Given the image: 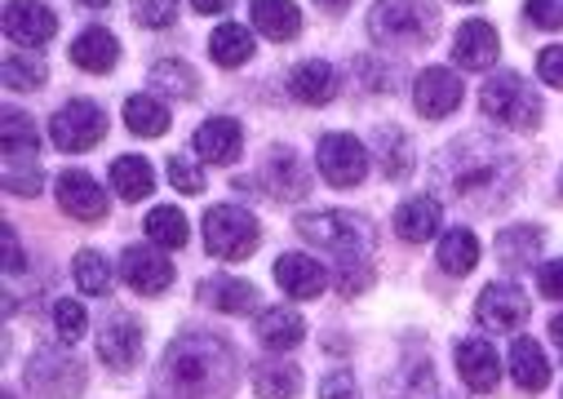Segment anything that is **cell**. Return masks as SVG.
Here are the masks:
<instances>
[{
	"mask_svg": "<svg viewBox=\"0 0 563 399\" xmlns=\"http://www.w3.org/2000/svg\"><path fill=\"white\" fill-rule=\"evenodd\" d=\"M435 187L444 196H453L457 204L475 209V213H497L519 191V160L497 138L471 133V138H462V143H453V147L440 152V160H435Z\"/></svg>",
	"mask_w": 563,
	"mask_h": 399,
	"instance_id": "obj_1",
	"label": "cell"
},
{
	"mask_svg": "<svg viewBox=\"0 0 563 399\" xmlns=\"http://www.w3.org/2000/svg\"><path fill=\"white\" fill-rule=\"evenodd\" d=\"M161 381L174 399H222L235 381V351L218 333H183L165 346Z\"/></svg>",
	"mask_w": 563,
	"mask_h": 399,
	"instance_id": "obj_2",
	"label": "cell"
},
{
	"mask_svg": "<svg viewBox=\"0 0 563 399\" xmlns=\"http://www.w3.org/2000/svg\"><path fill=\"white\" fill-rule=\"evenodd\" d=\"M435 10L427 0H377L368 14V32L386 49H417L435 36Z\"/></svg>",
	"mask_w": 563,
	"mask_h": 399,
	"instance_id": "obj_3",
	"label": "cell"
},
{
	"mask_svg": "<svg viewBox=\"0 0 563 399\" xmlns=\"http://www.w3.org/2000/svg\"><path fill=\"white\" fill-rule=\"evenodd\" d=\"M298 235L316 248H329L338 257H368L373 248V226L368 218H355V213H302L298 218Z\"/></svg>",
	"mask_w": 563,
	"mask_h": 399,
	"instance_id": "obj_4",
	"label": "cell"
},
{
	"mask_svg": "<svg viewBox=\"0 0 563 399\" xmlns=\"http://www.w3.org/2000/svg\"><path fill=\"white\" fill-rule=\"evenodd\" d=\"M479 107L488 120L506 124V129H537L541 124V98L532 93V85L515 71H497L484 89H479Z\"/></svg>",
	"mask_w": 563,
	"mask_h": 399,
	"instance_id": "obj_5",
	"label": "cell"
},
{
	"mask_svg": "<svg viewBox=\"0 0 563 399\" xmlns=\"http://www.w3.org/2000/svg\"><path fill=\"white\" fill-rule=\"evenodd\" d=\"M262 244V226L240 204H213L205 213V248L222 262H240Z\"/></svg>",
	"mask_w": 563,
	"mask_h": 399,
	"instance_id": "obj_6",
	"label": "cell"
},
{
	"mask_svg": "<svg viewBox=\"0 0 563 399\" xmlns=\"http://www.w3.org/2000/svg\"><path fill=\"white\" fill-rule=\"evenodd\" d=\"M102 133H107V115H102V107H93V102H85V98L58 107L54 120H49V138H54V147H58V152H71V156L98 147V143H102Z\"/></svg>",
	"mask_w": 563,
	"mask_h": 399,
	"instance_id": "obj_7",
	"label": "cell"
},
{
	"mask_svg": "<svg viewBox=\"0 0 563 399\" xmlns=\"http://www.w3.org/2000/svg\"><path fill=\"white\" fill-rule=\"evenodd\" d=\"M27 381H32V390H41L45 399H76L80 386H85V368H80V359L67 355L63 346H49V351L32 355Z\"/></svg>",
	"mask_w": 563,
	"mask_h": 399,
	"instance_id": "obj_8",
	"label": "cell"
},
{
	"mask_svg": "<svg viewBox=\"0 0 563 399\" xmlns=\"http://www.w3.org/2000/svg\"><path fill=\"white\" fill-rule=\"evenodd\" d=\"M316 165H320L329 187H360L368 178V152L360 138H351V133H329L320 143Z\"/></svg>",
	"mask_w": 563,
	"mask_h": 399,
	"instance_id": "obj_9",
	"label": "cell"
},
{
	"mask_svg": "<svg viewBox=\"0 0 563 399\" xmlns=\"http://www.w3.org/2000/svg\"><path fill=\"white\" fill-rule=\"evenodd\" d=\"M120 271H124V285L133 293H147V298H156L174 285V266L156 244H129L120 257Z\"/></svg>",
	"mask_w": 563,
	"mask_h": 399,
	"instance_id": "obj_10",
	"label": "cell"
},
{
	"mask_svg": "<svg viewBox=\"0 0 563 399\" xmlns=\"http://www.w3.org/2000/svg\"><path fill=\"white\" fill-rule=\"evenodd\" d=\"M5 36L23 49H41L58 36V14L41 0H10L5 5Z\"/></svg>",
	"mask_w": 563,
	"mask_h": 399,
	"instance_id": "obj_11",
	"label": "cell"
},
{
	"mask_svg": "<svg viewBox=\"0 0 563 399\" xmlns=\"http://www.w3.org/2000/svg\"><path fill=\"white\" fill-rule=\"evenodd\" d=\"M98 355H102L107 368H120V373L133 368L137 355H143V324H137L133 315H124V311H111L98 329Z\"/></svg>",
	"mask_w": 563,
	"mask_h": 399,
	"instance_id": "obj_12",
	"label": "cell"
},
{
	"mask_svg": "<svg viewBox=\"0 0 563 399\" xmlns=\"http://www.w3.org/2000/svg\"><path fill=\"white\" fill-rule=\"evenodd\" d=\"M528 293L519 285H488L479 293V307H475V320L488 329V333H515L523 320H528Z\"/></svg>",
	"mask_w": 563,
	"mask_h": 399,
	"instance_id": "obj_13",
	"label": "cell"
},
{
	"mask_svg": "<svg viewBox=\"0 0 563 399\" xmlns=\"http://www.w3.org/2000/svg\"><path fill=\"white\" fill-rule=\"evenodd\" d=\"M412 107L427 120H444L462 107V80L449 67H427L412 85Z\"/></svg>",
	"mask_w": 563,
	"mask_h": 399,
	"instance_id": "obj_14",
	"label": "cell"
},
{
	"mask_svg": "<svg viewBox=\"0 0 563 399\" xmlns=\"http://www.w3.org/2000/svg\"><path fill=\"white\" fill-rule=\"evenodd\" d=\"M262 178H266L271 196H279V200H307V191H311V174H307L302 156L289 152V147H271L266 152Z\"/></svg>",
	"mask_w": 563,
	"mask_h": 399,
	"instance_id": "obj_15",
	"label": "cell"
},
{
	"mask_svg": "<svg viewBox=\"0 0 563 399\" xmlns=\"http://www.w3.org/2000/svg\"><path fill=\"white\" fill-rule=\"evenodd\" d=\"M54 191H58V209H63L67 218H76V222H102V218H107V196H102V187H98L89 174H80V169L63 174Z\"/></svg>",
	"mask_w": 563,
	"mask_h": 399,
	"instance_id": "obj_16",
	"label": "cell"
},
{
	"mask_svg": "<svg viewBox=\"0 0 563 399\" xmlns=\"http://www.w3.org/2000/svg\"><path fill=\"white\" fill-rule=\"evenodd\" d=\"M275 285L289 298H320L329 285V271L311 253H285V257H275Z\"/></svg>",
	"mask_w": 563,
	"mask_h": 399,
	"instance_id": "obj_17",
	"label": "cell"
},
{
	"mask_svg": "<svg viewBox=\"0 0 563 399\" xmlns=\"http://www.w3.org/2000/svg\"><path fill=\"white\" fill-rule=\"evenodd\" d=\"M497 54H501V41H497V32H493L484 19L462 23V32L453 36V58H457V67H466V71L493 67Z\"/></svg>",
	"mask_w": 563,
	"mask_h": 399,
	"instance_id": "obj_18",
	"label": "cell"
},
{
	"mask_svg": "<svg viewBox=\"0 0 563 399\" xmlns=\"http://www.w3.org/2000/svg\"><path fill=\"white\" fill-rule=\"evenodd\" d=\"M289 89H294V98H298V102H307V107H324V102H333V98H338V89H342V71H338L333 63L311 58V63L294 67Z\"/></svg>",
	"mask_w": 563,
	"mask_h": 399,
	"instance_id": "obj_19",
	"label": "cell"
},
{
	"mask_svg": "<svg viewBox=\"0 0 563 399\" xmlns=\"http://www.w3.org/2000/svg\"><path fill=\"white\" fill-rule=\"evenodd\" d=\"M457 373H462V381L471 386V390H497V381H501V364H497V351L488 346V342H479V337H466V342H457Z\"/></svg>",
	"mask_w": 563,
	"mask_h": 399,
	"instance_id": "obj_20",
	"label": "cell"
},
{
	"mask_svg": "<svg viewBox=\"0 0 563 399\" xmlns=\"http://www.w3.org/2000/svg\"><path fill=\"white\" fill-rule=\"evenodd\" d=\"M196 298L213 311H227V315H249L257 307V289L249 280H235V276H209L200 280Z\"/></svg>",
	"mask_w": 563,
	"mask_h": 399,
	"instance_id": "obj_21",
	"label": "cell"
},
{
	"mask_svg": "<svg viewBox=\"0 0 563 399\" xmlns=\"http://www.w3.org/2000/svg\"><path fill=\"white\" fill-rule=\"evenodd\" d=\"M240 147H244V133H240V124L227 120V115H213V120H205V124L196 129V152H200L209 165H231V160L240 156Z\"/></svg>",
	"mask_w": 563,
	"mask_h": 399,
	"instance_id": "obj_22",
	"label": "cell"
},
{
	"mask_svg": "<svg viewBox=\"0 0 563 399\" xmlns=\"http://www.w3.org/2000/svg\"><path fill=\"white\" fill-rule=\"evenodd\" d=\"M249 19L266 41H294L302 32V10L294 0H253Z\"/></svg>",
	"mask_w": 563,
	"mask_h": 399,
	"instance_id": "obj_23",
	"label": "cell"
},
{
	"mask_svg": "<svg viewBox=\"0 0 563 399\" xmlns=\"http://www.w3.org/2000/svg\"><path fill=\"white\" fill-rule=\"evenodd\" d=\"M302 337H307V324L294 307H271L257 315V342L266 351H294Z\"/></svg>",
	"mask_w": 563,
	"mask_h": 399,
	"instance_id": "obj_24",
	"label": "cell"
},
{
	"mask_svg": "<svg viewBox=\"0 0 563 399\" xmlns=\"http://www.w3.org/2000/svg\"><path fill=\"white\" fill-rule=\"evenodd\" d=\"M71 58H76L80 71L107 76V71L115 67V58H120V41H115L107 27H89V32H80V36L71 41Z\"/></svg>",
	"mask_w": 563,
	"mask_h": 399,
	"instance_id": "obj_25",
	"label": "cell"
},
{
	"mask_svg": "<svg viewBox=\"0 0 563 399\" xmlns=\"http://www.w3.org/2000/svg\"><path fill=\"white\" fill-rule=\"evenodd\" d=\"M395 235L408 240V244H421L440 235V204L431 196H417V200H404L395 209Z\"/></svg>",
	"mask_w": 563,
	"mask_h": 399,
	"instance_id": "obj_26",
	"label": "cell"
},
{
	"mask_svg": "<svg viewBox=\"0 0 563 399\" xmlns=\"http://www.w3.org/2000/svg\"><path fill=\"white\" fill-rule=\"evenodd\" d=\"M253 390L262 399H294L302 390V368L289 359H262L253 368Z\"/></svg>",
	"mask_w": 563,
	"mask_h": 399,
	"instance_id": "obj_27",
	"label": "cell"
},
{
	"mask_svg": "<svg viewBox=\"0 0 563 399\" xmlns=\"http://www.w3.org/2000/svg\"><path fill=\"white\" fill-rule=\"evenodd\" d=\"M373 147H377L382 174H386L390 182H399V178H408V174H412V143H408V133H404V129L382 124V129L373 133Z\"/></svg>",
	"mask_w": 563,
	"mask_h": 399,
	"instance_id": "obj_28",
	"label": "cell"
},
{
	"mask_svg": "<svg viewBox=\"0 0 563 399\" xmlns=\"http://www.w3.org/2000/svg\"><path fill=\"white\" fill-rule=\"evenodd\" d=\"M510 373H515L519 390H528V395H537V390L550 386V364H545V355H541V346L532 337H515V346H510Z\"/></svg>",
	"mask_w": 563,
	"mask_h": 399,
	"instance_id": "obj_29",
	"label": "cell"
},
{
	"mask_svg": "<svg viewBox=\"0 0 563 399\" xmlns=\"http://www.w3.org/2000/svg\"><path fill=\"white\" fill-rule=\"evenodd\" d=\"M0 143H5V160H36V152H41V133H36L32 115L5 107V129H0Z\"/></svg>",
	"mask_w": 563,
	"mask_h": 399,
	"instance_id": "obj_30",
	"label": "cell"
},
{
	"mask_svg": "<svg viewBox=\"0 0 563 399\" xmlns=\"http://www.w3.org/2000/svg\"><path fill=\"white\" fill-rule=\"evenodd\" d=\"M537 253H541V226H510V231H501L497 235V262L506 266V271H519V266H528V262H537Z\"/></svg>",
	"mask_w": 563,
	"mask_h": 399,
	"instance_id": "obj_31",
	"label": "cell"
},
{
	"mask_svg": "<svg viewBox=\"0 0 563 399\" xmlns=\"http://www.w3.org/2000/svg\"><path fill=\"white\" fill-rule=\"evenodd\" d=\"M111 187H115V196H124V200H147L152 187H156V174H152V165H147L143 156H120V160L111 165Z\"/></svg>",
	"mask_w": 563,
	"mask_h": 399,
	"instance_id": "obj_32",
	"label": "cell"
},
{
	"mask_svg": "<svg viewBox=\"0 0 563 399\" xmlns=\"http://www.w3.org/2000/svg\"><path fill=\"white\" fill-rule=\"evenodd\" d=\"M124 124L133 133H143V138H161V133L169 129V107L161 98H152V93H133L124 102Z\"/></svg>",
	"mask_w": 563,
	"mask_h": 399,
	"instance_id": "obj_33",
	"label": "cell"
},
{
	"mask_svg": "<svg viewBox=\"0 0 563 399\" xmlns=\"http://www.w3.org/2000/svg\"><path fill=\"white\" fill-rule=\"evenodd\" d=\"M209 54H213L218 67H244L253 58V32L240 27V23H222L209 36Z\"/></svg>",
	"mask_w": 563,
	"mask_h": 399,
	"instance_id": "obj_34",
	"label": "cell"
},
{
	"mask_svg": "<svg viewBox=\"0 0 563 399\" xmlns=\"http://www.w3.org/2000/svg\"><path fill=\"white\" fill-rule=\"evenodd\" d=\"M475 262H479V240L466 226L444 231V240H440V266L444 271L449 276H466V271H475Z\"/></svg>",
	"mask_w": 563,
	"mask_h": 399,
	"instance_id": "obj_35",
	"label": "cell"
},
{
	"mask_svg": "<svg viewBox=\"0 0 563 399\" xmlns=\"http://www.w3.org/2000/svg\"><path fill=\"white\" fill-rule=\"evenodd\" d=\"M152 89L174 93V98H196L200 80H196V71H191L183 58H161V63L152 67Z\"/></svg>",
	"mask_w": 563,
	"mask_h": 399,
	"instance_id": "obj_36",
	"label": "cell"
},
{
	"mask_svg": "<svg viewBox=\"0 0 563 399\" xmlns=\"http://www.w3.org/2000/svg\"><path fill=\"white\" fill-rule=\"evenodd\" d=\"M71 276H76V285H80V293L102 298V293L111 289V262H107L102 253L85 248V253H76V262H71Z\"/></svg>",
	"mask_w": 563,
	"mask_h": 399,
	"instance_id": "obj_37",
	"label": "cell"
},
{
	"mask_svg": "<svg viewBox=\"0 0 563 399\" xmlns=\"http://www.w3.org/2000/svg\"><path fill=\"white\" fill-rule=\"evenodd\" d=\"M147 235H152V244L156 248H183L187 244V218H183V209H152L147 213Z\"/></svg>",
	"mask_w": 563,
	"mask_h": 399,
	"instance_id": "obj_38",
	"label": "cell"
},
{
	"mask_svg": "<svg viewBox=\"0 0 563 399\" xmlns=\"http://www.w3.org/2000/svg\"><path fill=\"white\" fill-rule=\"evenodd\" d=\"M45 58L36 54H5V89H41L45 85Z\"/></svg>",
	"mask_w": 563,
	"mask_h": 399,
	"instance_id": "obj_39",
	"label": "cell"
},
{
	"mask_svg": "<svg viewBox=\"0 0 563 399\" xmlns=\"http://www.w3.org/2000/svg\"><path fill=\"white\" fill-rule=\"evenodd\" d=\"M368 285H373V262L368 257H342V266H338V293L342 298H355Z\"/></svg>",
	"mask_w": 563,
	"mask_h": 399,
	"instance_id": "obj_40",
	"label": "cell"
},
{
	"mask_svg": "<svg viewBox=\"0 0 563 399\" xmlns=\"http://www.w3.org/2000/svg\"><path fill=\"white\" fill-rule=\"evenodd\" d=\"M54 329H58V337H63V342H80V337H85V329H89L85 307H80V302H71V298H58V302H54Z\"/></svg>",
	"mask_w": 563,
	"mask_h": 399,
	"instance_id": "obj_41",
	"label": "cell"
},
{
	"mask_svg": "<svg viewBox=\"0 0 563 399\" xmlns=\"http://www.w3.org/2000/svg\"><path fill=\"white\" fill-rule=\"evenodd\" d=\"M133 19L161 32V27H174L178 23V0H133Z\"/></svg>",
	"mask_w": 563,
	"mask_h": 399,
	"instance_id": "obj_42",
	"label": "cell"
},
{
	"mask_svg": "<svg viewBox=\"0 0 563 399\" xmlns=\"http://www.w3.org/2000/svg\"><path fill=\"white\" fill-rule=\"evenodd\" d=\"M41 169L36 160H5V191L10 196H36L41 191Z\"/></svg>",
	"mask_w": 563,
	"mask_h": 399,
	"instance_id": "obj_43",
	"label": "cell"
},
{
	"mask_svg": "<svg viewBox=\"0 0 563 399\" xmlns=\"http://www.w3.org/2000/svg\"><path fill=\"white\" fill-rule=\"evenodd\" d=\"M169 182L183 191V196H196V191H205V174L187 160V156H174L169 160Z\"/></svg>",
	"mask_w": 563,
	"mask_h": 399,
	"instance_id": "obj_44",
	"label": "cell"
},
{
	"mask_svg": "<svg viewBox=\"0 0 563 399\" xmlns=\"http://www.w3.org/2000/svg\"><path fill=\"white\" fill-rule=\"evenodd\" d=\"M528 23L545 32H563V0H528Z\"/></svg>",
	"mask_w": 563,
	"mask_h": 399,
	"instance_id": "obj_45",
	"label": "cell"
},
{
	"mask_svg": "<svg viewBox=\"0 0 563 399\" xmlns=\"http://www.w3.org/2000/svg\"><path fill=\"white\" fill-rule=\"evenodd\" d=\"M537 289H541L550 302H563V257L541 266V271H537Z\"/></svg>",
	"mask_w": 563,
	"mask_h": 399,
	"instance_id": "obj_46",
	"label": "cell"
},
{
	"mask_svg": "<svg viewBox=\"0 0 563 399\" xmlns=\"http://www.w3.org/2000/svg\"><path fill=\"white\" fill-rule=\"evenodd\" d=\"M320 399H360V386L351 373H329L320 381Z\"/></svg>",
	"mask_w": 563,
	"mask_h": 399,
	"instance_id": "obj_47",
	"label": "cell"
},
{
	"mask_svg": "<svg viewBox=\"0 0 563 399\" xmlns=\"http://www.w3.org/2000/svg\"><path fill=\"white\" fill-rule=\"evenodd\" d=\"M537 71H541V80H545V85H559V89H563V45H554V49H541V58H537Z\"/></svg>",
	"mask_w": 563,
	"mask_h": 399,
	"instance_id": "obj_48",
	"label": "cell"
},
{
	"mask_svg": "<svg viewBox=\"0 0 563 399\" xmlns=\"http://www.w3.org/2000/svg\"><path fill=\"white\" fill-rule=\"evenodd\" d=\"M5 271H10V276L27 271V262H23V248H19V231H14V226H5Z\"/></svg>",
	"mask_w": 563,
	"mask_h": 399,
	"instance_id": "obj_49",
	"label": "cell"
},
{
	"mask_svg": "<svg viewBox=\"0 0 563 399\" xmlns=\"http://www.w3.org/2000/svg\"><path fill=\"white\" fill-rule=\"evenodd\" d=\"M191 10L196 14H222V10H231V0H191Z\"/></svg>",
	"mask_w": 563,
	"mask_h": 399,
	"instance_id": "obj_50",
	"label": "cell"
},
{
	"mask_svg": "<svg viewBox=\"0 0 563 399\" xmlns=\"http://www.w3.org/2000/svg\"><path fill=\"white\" fill-rule=\"evenodd\" d=\"M316 5H320L324 14H346V5H351V0H316Z\"/></svg>",
	"mask_w": 563,
	"mask_h": 399,
	"instance_id": "obj_51",
	"label": "cell"
},
{
	"mask_svg": "<svg viewBox=\"0 0 563 399\" xmlns=\"http://www.w3.org/2000/svg\"><path fill=\"white\" fill-rule=\"evenodd\" d=\"M550 337H554V346H559V355H563V315L550 320Z\"/></svg>",
	"mask_w": 563,
	"mask_h": 399,
	"instance_id": "obj_52",
	"label": "cell"
},
{
	"mask_svg": "<svg viewBox=\"0 0 563 399\" xmlns=\"http://www.w3.org/2000/svg\"><path fill=\"white\" fill-rule=\"evenodd\" d=\"M80 5H89V10H107L111 0H80Z\"/></svg>",
	"mask_w": 563,
	"mask_h": 399,
	"instance_id": "obj_53",
	"label": "cell"
},
{
	"mask_svg": "<svg viewBox=\"0 0 563 399\" xmlns=\"http://www.w3.org/2000/svg\"><path fill=\"white\" fill-rule=\"evenodd\" d=\"M457 5H475V0H457Z\"/></svg>",
	"mask_w": 563,
	"mask_h": 399,
	"instance_id": "obj_54",
	"label": "cell"
},
{
	"mask_svg": "<svg viewBox=\"0 0 563 399\" xmlns=\"http://www.w3.org/2000/svg\"><path fill=\"white\" fill-rule=\"evenodd\" d=\"M559 191H563V174H559Z\"/></svg>",
	"mask_w": 563,
	"mask_h": 399,
	"instance_id": "obj_55",
	"label": "cell"
}]
</instances>
